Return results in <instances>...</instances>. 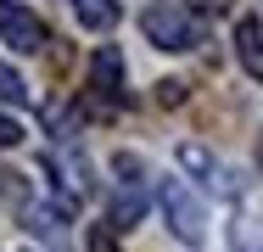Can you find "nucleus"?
<instances>
[{
  "instance_id": "5",
  "label": "nucleus",
  "mask_w": 263,
  "mask_h": 252,
  "mask_svg": "<svg viewBox=\"0 0 263 252\" xmlns=\"http://www.w3.org/2000/svg\"><path fill=\"white\" fill-rule=\"evenodd\" d=\"M235 56H241V67L252 79H263V23L258 17H241L235 23Z\"/></svg>"
},
{
  "instance_id": "11",
  "label": "nucleus",
  "mask_w": 263,
  "mask_h": 252,
  "mask_svg": "<svg viewBox=\"0 0 263 252\" xmlns=\"http://www.w3.org/2000/svg\"><path fill=\"white\" fill-rule=\"evenodd\" d=\"M11 146H23V123L0 112V151H11Z\"/></svg>"
},
{
  "instance_id": "2",
  "label": "nucleus",
  "mask_w": 263,
  "mask_h": 252,
  "mask_svg": "<svg viewBox=\"0 0 263 252\" xmlns=\"http://www.w3.org/2000/svg\"><path fill=\"white\" fill-rule=\"evenodd\" d=\"M162 213H168V230H174L185 247H202V241H208V213H202V202L191 196L185 179H168V185H162Z\"/></svg>"
},
{
  "instance_id": "1",
  "label": "nucleus",
  "mask_w": 263,
  "mask_h": 252,
  "mask_svg": "<svg viewBox=\"0 0 263 252\" xmlns=\"http://www.w3.org/2000/svg\"><path fill=\"white\" fill-rule=\"evenodd\" d=\"M140 28H146V40H152L157 50H196L202 45V23H196L191 6H179V0L152 6V11L140 17Z\"/></svg>"
},
{
  "instance_id": "7",
  "label": "nucleus",
  "mask_w": 263,
  "mask_h": 252,
  "mask_svg": "<svg viewBox=\"0 0 263 252\" xmlns=\"http://www.w3.org/2000/svg\"><path fill=\"white\" fill-rule=\"evenodd\" d=\"M140 213H146V196H140L135 185H123V191L112 196V224H140Z\"/></svg>"
},
{
  "instance_id": "9",
  "label": "nucleus",
  "mask_w": 263,
  "mask_h": 252,
  "mask_svg": "<svg viewBox=\"0 0 263 252\" xmlns=\"http://www.w3.org/2000/svg\"><path fill=\"white\" fill-rule=\"evenodd\" d=\"M179 168H191V174H202V179H218V168H213V157L202 146H179Z\"/></svg>"
},
{
  "instance_id": "12",
  "label": "nucleus",
  "mask_w": 263,
  "mask_h": 252,
  "mask_svg": "<svg viewBox=\"0 0 263 252\" xmlns=\"http://www.w3.org/2000/svg\"><path fill=\"white\" fill-rule=\"evenodd\" d=\"M157 101H162V106H179V101H185V84H179V79L157 84Z\"/></svg>"
},
{
  "instance_id": "3",
  "label": "nucleus",
  "mask_w": 263,
  "mask_h": 252,
  "mask_svg": "<svg viewBox=\"0 0 263 252\" xmlns=\"http://www.w3.org/2000/svg\"><path fill=\"white\" fill-rule=\"evenodd\" d=\"M0 40H6L11 50H23V56H34V50L45 45L40 11H28L23 0H0Z\"/></svg>"
},
{
  "instance_id": "8",
  "label": "nucleus",
  "mask_w": 263,
  "mask_h": 252,
  "mask_svg": "<svg viewBox=\"0 0 263 252\" xmlns=\"http://www.w3.org/2000/svg\"><path fill=\"white\" fill-rule=\"evenodd\" d=\"M0 101H6V106H28V101H34V90L23 84V73L6 67V62H0Z\"/></svg>"
},
{
  "instance_id": "6",
  "label": "nucleus",
  "mask_w": 263,
  "mask_h": 252,
  "mask_svg": "<svg viewBox=\"0 0 263 252\" xmlns=\"http://www.w3.org/2000/svg\"><path fill=\"white\" fill-rule=\"evenodd\" d=\"M73 17L84 23V28H96V34H106L123 11H118V0H73Z\"/></svg>"
},
{
  "instance_id": "4",
  "label": "nucleus",
  "mask_w": 263,
  "mask_h": 252,
  "mask_svg": "<svg viewBox=\"0 0 263 252\" xmlns=\"http://www.w3.org/2000/svg\"><path fill=\"white\" fill-rule=\"evenodd\" d=\"M90 84L101 96H123V56H118V45H96V56H90Z\"/></svg>"
},
{
  "instance_id": "10",
  "label": "nucleus",
  "mask_w": 263,
  "mask_h": 252,
  "mask_svg": "<svg viewBox=\"0 0 263 252\" xmlns=\"http://www.w3.org/2000/svg\"><path fill=\"white\" fill-rule=\"evenodd\" d=\"M84 252H118V241H112V224H90V230H84Z\"/></svg>"
}]
</instances>
